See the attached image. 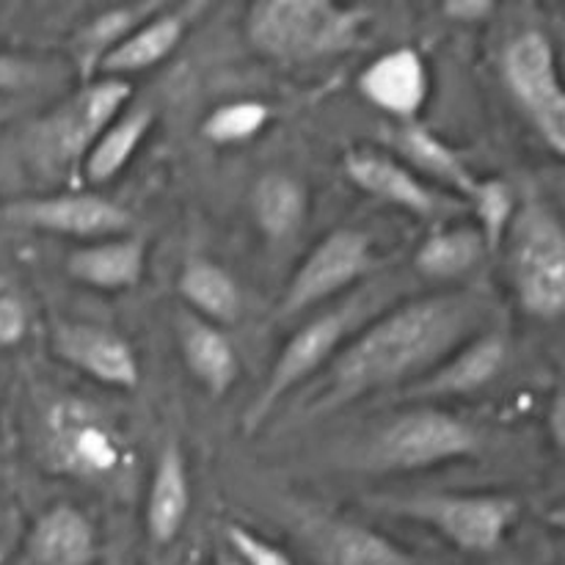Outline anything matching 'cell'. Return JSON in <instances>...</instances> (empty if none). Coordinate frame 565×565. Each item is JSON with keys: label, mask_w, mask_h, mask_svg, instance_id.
Wrapping results in <instances>:
<instances>
[{"label": "cell", "mask_w": 565, "mask_h": 565, "mask_svg": "<svg viewBox=\"0 0 565 565\" xmlns=\"http://www.w3.org/2000/svg\"><path fill=\"white\" fill-rule=\"evenodd\" d=\"M373 265V237L353 226H340L315 243L287 281L279 318H296L356 285Z\"/></svg>", "instance_id": "9"}, {"label": "cell", "mask_w": 565, "mask_h": 565, "mask_svg": "<svg viewBox=\"0 0 565 565\" xmlns=\"http://www.w3.org/2000/svg\"><path fill=\"white\" fill-rule=\"evenodd\" d=\"M270 105L263 99H230L221 103L204 116L202 136L215 147H232V143L252 141L254 136L268 127Z\"/></svg>", "instance_id": "28"}, {"label": "cell", "mask_w": 565, "mask_h": 565, "mask_svg": "<svg viewBox=\"0 0 565 565\" xmlns=\"http://www.w3.org/2000/svg\"><path fill=\"white\" fill-rule=\"evenodd\" d=\"M552 439H555L557 447L563 445V401H561V395L555 397V406H552Z\"/></svg>", "instance_id": "33"}, {"label": "cell", "mask_w": 565, "mask_h": 565, "mask_svg": "<svg viewBox=\"0 0 565 565\" xmlns=\"http://www.w3.org/2000/svg\"><path fill=\"white\" fill-rule=\"evenodd\" d=\"M160 6L163 3H147V0H141V3L110 6V9L94 14L92 20L77 31L75 44H72V50H75V64L83 83L94 81L99 66H103V61L114 53L116 44H119L127 33L136 31L147 17H152Z\"/></svg>", "instance_id": "27"}, {"label": "cell", "mask_w": 565, "mask_h": 565, "mask_svg": "<svg viewBox=\"0 0 565 565\" xmlns=\"http://www.w3.org/2000/svg\"><path fill=\"white\" fill-rule=\"evenodd\" d=\"M486 257H489V248L475 224L445 226L419 243L417 254H414V268L425 279L458 281L475 274Z\"/></svg>", "instance_id": "26"}, {"label": "cell", "mask_w": 565, "mask_h": 565, "mask_svg": "<svg viewBox=\"0 0 565 565\" xmlns=\"http://www.w3.org/2000/svg\"><path fill=\"white\" fill-rule=\"evenodd\" d=\"M296 533L315 565H417L395 541L351 519H303Z\"/></svg>", "instance_id": "16"}, {"label": "cell", "mask_w": 565, "mask_h": 565, "mask_svg": "<svg viewBox=\"0 0 565 565\" xmlns=\"http://www.w3.org/2000/svg\"><path fill=\"white\" fill-rule=\"evenodd\" d=\"M224 539L230 555L241 565H292V557L281 546L270 544L243 524H224Z\"/></svg>", "instance_id": "30"}, {"label": "cell", "mask_w": 565, "mask_h": 565, "mask_svg": "<svg viewBox=\"0 0 565 565\" xmlns=\"http://www.w3.org/2000/svg\"><path fill=\"white\" fill-rule=\"evenodd\" d=\"M177 340H180L182 362L188 373L213 397H224L241 375V359L235 345L221 326L207 323L185 309L177 318Z\"/></svg>", "instance_id": "22"}, {"label": "cell", "mask_w": 565, "mask_h": 565, "mask_svg": "<svg viewBox=\"0 0 565 565\" xmlns=\"http://www.w3.org/2000/svg\"><path fill=\"white\" fill-rule=\"evenodd\" d=\"M177 292L188 312L207 323H235L243 312V292L224 265L207 257H191L177 276Z\"/></svg>", "instance_id": "23"}, {"label": "cell", "mask_w": 565, "mask_h": 565, "mask_svg": "<svg viewBox=\"0 0 565 565\" xmlns=\"http://www.w3.org/2000/svg\"><path fill=\"white\" fill-rule=\"evenodd\" d=\"M489 298L480 292H436L414 298L353 331L331 359L309 414H329L381 390L419 381L456 348L491 326Z\"/></svg>", "instance_id": "1"}, {"label": "cell", "mask_w": 565, "mask_h": 565, "mask_svg": "<svg viewBox=\"0 0 565 565\" xmlns=\"http://www.w3.org/2000/svg\"><path fill=\"white\" fill-rule=\"evenodd\" d=\"M50 351L66 367L108 390H136L141 364L130 342L114 329L86 320H58L50 331Z\"/></svg>", "instance_id": "13"}, {"label": "cell", "mask_w": 565, "mask_h": 565, "mask_svg": "<svg viewBox=\"0 0 565 565\" xmlns=\"http://www.w3.org/2000/svg\"><path fill=\"white\" fill-rule=\"evenodd\" d=\"M130 81L121 77H94L83 83L75 97L66 99L44 125L39 127V147L58 163L81 169L83 158L99 132L127 108Z\"/></svg>", "instance_id": "10"}, {"label": "cell", "mask_w": 565, "mask_h": 565, "mask_svg": "<svg viewBox=\"0 0 565 565\" xmlns=\"http://www.w3.org/2000/svg\"><path fill=\"white\" fill-rule=\"evenodd\" d=\"M252 215L265 237L287 241L309 215L307 185L285 171H268L252 188Z\"/></svg>", "instance_id": "24"}, {"label": "cell", "mask_w": 565, "mask_h": 565, "mask_svg": "<svg viewBox=\"0 0 565 565\" xmlns=\"http://www.w3.org/2000/svg\"><path fill=\"white\" fill-rule=\"evenodd\" d=\"M359 92L373 108L395 119L417 121L430 97V70L414 47H395L375 55L359 75Z\"/></svg>", "instance_id": "14"}, {"label": "cell", "mask_w": 565, "mask_h": 565, "mask_svg": "<svg viewBox=\"0 0 565 565\" xmlns=\"http://www.w3.org/2000/svg\"><path fill=\"white\" fill-rule=\"evenodd\" d=\"M97 527L75 505H53L31 524L17 565H94Z\"/></svg>", "instance_id": "18"}, {"label": "cell", "mask_w": 565, "mask_h": 565, "mask_svg": "<svg viewBox=\"0 0 565 565\" xmlns=\"http://www.w3.org/2000/svg\"><path fill=\"white\" fill-rule=\"evenodd\" d=\"M11 290V285H9V279H6L3 274H0V296H3V292H9Z\"/></svg>", "instance_id": "35"}, {"label": "cell", "mask_w": 565, "mask_h": 565, "mask_svg": "<svg viewBox=\"0 0 565 565\" xmlns=\"http://www.w3.org/2000/svg\"><path fill=\"white\" fill-rule=\"evenodd\" d=\"M390 143L395 149V158H401L408 169L417 171L439 191L445 188V191L458 193L461 202H467L472 188L478 185L480 177L469 169L467 158L419 121H403L392 127Z\"/></svg>", "instance_id": "21"}, {"label": "cell", "mask_w": 565, "mask_h": 565, "mask_svg": "<svg viewBox=\"0 0 565 565\" xmlns=\"http://www.w3.org/2000/svg\"><path fill=\"white\" fill-rule=\"evenodd\" d=\"M489 11H491V3H486V0H478V3H475V0H463V3L447 6V14L456 17V20L461 22H478L483 20Z\"/></svg>", "instance_id": "32"}, {"label": "cell", "mask_w": 565, "mask_h": 565, "mask_svg": "<svg viewBox=\"0 0 565 565\" xmlns=\"http://www.w3.org/2000/svg\"><path fill=\"white\" fill-rule=\"evenodd\" d=\"M480 450V434L441 408H412L381 425L359 456L367 472L406 475L463 461Z\"/></svg>", "instance_id": "4"}, {"label": "cell", "mask_w": 565, "mask_h": 565, "mask_svg": "<svg viewBox=\"0 0 565 565\" xmlns=\"http://www.w3.org/2000/svg\"><path fill=\"white\" fill-rule=\"evenodd\" d=\"M152 110L149 108H125L103 132L92 149L83 158L81 171L92 185H103V182L114 180L119 171L130 166L141 143L147 141L149 130H152Z\"/></svg>", "instance_id": "25"}, {"label": "cell", "mask_w": 565, "mask_h": 565, "mask_svg": "<svg viewBox=\"0 0 565 565\" xmlns=\"http://www.w3.org/2000/svg\"><path fill=\"white\" fill-rule=\"evenodd\" d=\"M502 81L535 136L561 158L565 152V94L552 39L539 28L513 33L502 50Z\"/></svg>", "instance_id": "7"}, {"label": "cell", "mask_w": 565, "mask_h": 565, "mask_svg": "<svg viewBox=\"0 0 565 565\" xmlns=\"http://www.w3.org/2000/svg\"><path fill=\"white\" fill-rule=\"evenodd\" d=\"M28 326H31V315H28V303L14 290L0 296V351L14 348L25 340Z\"/></svg>", "instance_id": "31"}, {"label": "cell", "mask_w": 565, "mask_h": 565, "mask_svg": "<svg viewBox=\"0 0 565 565\" xmlns=\"http://www.w3.org/2000/svg\"><path fill=\"white\" fill-rule=\"evenodd\" d=\"M202 3L193 6H160L152 17L141 22L132 33H127L114 53L103 61L97 77H121L127 81L130 75L147 72L152 66L163 64L180 42L185 39L188 28L193 25V17L202 11Z\"/></svg>", "instance_id": "17"}, {"label": "cell", "mask_w": 565, "mask_h": 565, "mask_svg": "<svg viewBox=\"0 0 565 565\" xmlns=\"http://www.w3.org/2000/svg\"><path fill=\"white\" fill-rule=\"evenodd\" d=\"M66 274L92 290H132L147 274V243L132 232L81 243L66 254Z\"/></svg>", "instance_id": "20"}, {"label": "cell", "mask_w": 565, "mask_h": 565, "mask_svg": "<svg viewBox=\"0 0 565 565\" xmlns=\"http://www.w3.org/2000/svg\"><path fill=\"white\" fill-rule=\"evenodd\" d=\"M508 356H511V345H508L505 331L489 326L480 334H475L472 340L463 342L461 348H456L430 373L414 381L408 386V395L434 397V401L436 397L475 395V392L486 390V386L500 379Z\"/></svg>", "instance_id": "15"}, {"label": "cell", "mask_w": 565, "mask_h": 565, "mask_svg": "<svg viewBox=\"0 0 565 565\" xmlns=\"http://www.w3.org/2000/svg\"><path fill=\"white\" fill-rule=\"evenodd\" d=\"M191 475L180 441L169 439L154 458L143 500V530L154 546H169L180 539L191 513Z\"/></svg>", "instance_id": "19"}, {"label": "cell", "mask_w": 565, "mask_h": 565, "mask_svg": "<svg viewBox=\"0 0 565 565\" xmlns=\"http://www.w3.org/2000/svg\"><path fill=\"white\" fill-rule=\"evenodd\" d=\"M370 22L362 6L331 0H263L246 14L254 50L281 64H307L353 50Z\"/></svg>", "instance_id": "2"}, {"label": "cell", "mask_w": 565, "mask_h": 565, "mask_svg": "<svg viewBox=\"0 0 565 565\" xmlns=\"http://www.w3.org/2000/svg\"><path fill=\"white\" fill-rule=\"evenodd\" d=\"M516 301L535 320H557L565 309V232L555 210L527 202L505 235Z\"/></svg>", "instance_id": "5"}, {"label": "cell", "mask_w": 565, "mask_h": 565, "mask_svg": "<svg viewBox=\"0 0 565 565\" xmlns=\"http://www.w3.org/2000/svg\"><path fill=\"white\" fill-rule=\"evenodd\" d=\"M381 511L425 524L461 552L486 555L505 541L519 519V502L508 494H467V491H425L375 500Z\"/></svg>", "instance_id": "6"}, {"label": "cell", "mask_w": 565, "mask_h": 565, "mask_svg": "<svg viewBox=\"0 0 565 565\" xmlns=\"http://www.w3.org/2000/svg\"><path fill=\"white\" fill-rule=\"evenodd\" d=\"M9 224L47 235L75 237L77 243L103 241V237L130 232V213L99 193H53V196L20 199L0 210Z\"/></svg>", "instance_id": "11"}, {"label": "cell", "mask_w": 565, "mask_h": 565, "mask_svg": "<svg viewBox=\"0 0 565 565\" xmlns=\"http://www.w3.org/2000/svg\"><path fill=\"white\" fill-rule=\"evenodd\" d=\"M353 326H356L353 309H329V312L309 318L298 331H292V337L276 356L268 379H265L263 392L248 408L246 430H257L290 392H296L312 375L329 367L331 359L351 340Z\"/></svg>", "instance_id": "8"}, {"label": "cell", "mask_w": 565, "mask_h": 565, "mask_svg": "<svg viewBox=\"0 0 565 565\" xmlns=\"http://www.w3.org/2000/svg\"><path fill=\"white\" fill-rule=\"evenodd\" d=\"M39 456L53 475L86 483L114 480L127 467V445L114 419L83 397L64 395L39 425Z\"/></svg>", "instance_id": "3"}, {"label": "cell", "mask_w": 565, "mask_h": 565, "mask_svg": "<svg viewBox=\"0 0 565 565\" xmlns=\"http://www.w3.org/2000/svg\"><path fill=\"white\" fill-rule=\"evenodd\" d=\"M342 169L362 193L419 218H441L463 207L461 199L447 196L386 149H353L345 154Z\"/></svg>", "instance_id": "12"}, {"label": "cell", "mask_w": 565, "mask_h": 565, "mask_svg": "<svg viewBox=\"0 0 565 565\" xmlns=\"http://www.w3.org/2000/svg\"><path fill=\"white\" fill-rule=\"evenodd\" d=\"M207 565H241V563H237L232 555H218L215 561H210Z\"/></svg>", "instance_id": "34"}, {"label": "cell", "mask_w": 565, "mask_h": 565, "mask_svg": "<svg viewBox=\"0 0 565 565\" xmlns=\"http://www.w3.org/2000/svg\"><path fill=\"white\" fill-rule=\"evenodd\" d=\"M469 207H472L475 230L483 235L486 248L497 252L500 243L505 241L508 230L513 224V215H516V193L508 185L505 180H478V185L472 188V193L467 196Z\"/></svg>", "instance_id": "29"}]
</instances>
